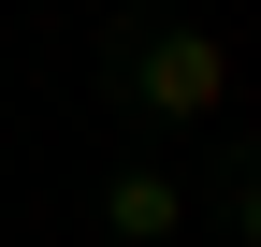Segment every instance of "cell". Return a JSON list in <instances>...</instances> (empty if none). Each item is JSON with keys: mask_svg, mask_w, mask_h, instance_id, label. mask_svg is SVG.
Here are the masks:
<instances>
[{"mask_svg": "<svg viewBox=\"0 0 261 247\" xmlns=\"http://www.w3.org/2000/svg\"><path fill=\"white\" fill-rule=\"evenodd\" d=\"M130 87H145V116L203 131V116L232 102V44H218V29H145V44H130Z\"/></svg>", "mask_w": 261, "mask_h": 247, "instance_id": "obj_1", "label": "cell"}, {"mask_svg": "<svg viewBox=\"0 0 261 247\" xmlns=\"http://www.w3.org/2000/svg\"><path fill=\"white\" fill-rule=\"evenodd\" d=\"M102 233H116V247H174V233H189V189H174L160 160H130L116 189H102Z\"/></svg>", "mask_w": 261, "mask_h": 247, "instance_id": "obj_2", "label": "cell"}]
</instances>
